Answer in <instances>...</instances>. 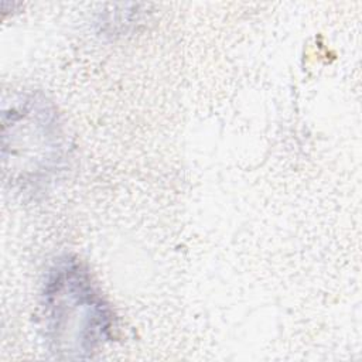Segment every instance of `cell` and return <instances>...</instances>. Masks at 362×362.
<instances>
[{
  "mask_svg": "<svg viewBox=\"0 0 362 362\" xmlns=\"http://www.w3.org/2000/svg\"><path fill=\"white\" fill-rule=\"evenodd\" d=\"M48 351L58 359H89L113 338V311L76 257H59L48 270L40 301Z\"/></svg>",
  "mask_w": 362,
  "mask_h": 362,
  "instance_id": "cell-1",
  "label": "cell"
},
{
  "mask_svg": "<svg viewBox=\"0 0 362 362\" xmlns=\"http://www.w3.org/2000/svg\"><path fill=\"white\" fill-rule=\"evenodd\" d=\"M4 177L20 192L47 188L62 170L65 139L55 106L41 93H20L3 107Z\"/></svg>",
  "mask_w": 362,
  "mask_h": 362,
  "instance_id": "cell-2",
  "label": "cell"
}]
</instances>
